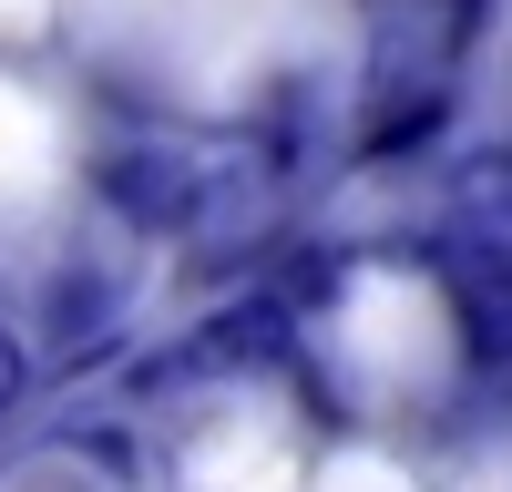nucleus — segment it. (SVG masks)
I'll return each instance as SVG.
<instances>
[{
  "instance_id": "nucleus-1",
  "label": "nucleus",
  "mask_w": 512,
  "mask_h": 492,
  "mask_svg": "<svg viewBox=\"0 0 512 492\" xmlns=\"http://www.w3.org/2000/svg\"><path fill=\"white\" fill-rule=\"evenodd\" d=\"M93 185H103V205H113L123 226L185 236V226H205L226 205V164L205 154V144H185V134H164V123H144V134H113L93 154Z\"/></svg>"
},
{
  "instance_id": "nucleus-3",
  "label": "nucleus",
  "mask_w": 512,
  "mask_h": 492,
  "mask_svg": "<svg viewBox=\"0 0 512 492\" xmlns=\"http://www.w3.org/2000/svg\"><path fill=\"white\" fill-rule=\"evenodd\" d=\"M441 134H451V82H369V103H359V164L431 154Z\"/></svg>"
},
{
  "instance_id": "nucleus-2",
  "label": "nucleus",
  "mask_w": 512,
  "mask_h": 492,
  "mask_svg": "<svg viewBox=\"0 0 512 492\" xmlns=\"http://www.w3.org/2000/svg\"><path fill=\"white\" fill-rule=\"evenodd\" d=\"M492 0H379L369 11V82H451L482 41Z\"/></svg>"
},
{
  "instance_id": "nucleus-4",
  "label": "nucleus",
  "mask_w": 512,
  "mask_h": 492,
  "mask_svg": "<svg viewBox=\"0 0 512 492\" xmlns=\"http://www.w3.org/2000/svg\"><path fill=\"white\" fill-rule=\"evenodd\" d=\"M113 308H123L113 267H62V277H52V349H62L72 369L103 359V349H113Z\"/></svg>"
},
{
  "instance_id": "nucleus-5",
  "label": "nucleus",
  "mask_w": 512,
  "mask_h": 492,
  "mask_svg": "<svg viewBox=\"0 0 512 492\" xmlns=\"http://www.w3.org/2000/svg\"><path fill=\"white\" fill-rule=\"evenodd\" d=\"M21 380H31V359H21V339H11V328H0V410L21 400Z\"/></svg>"
}]
</instances>
